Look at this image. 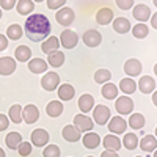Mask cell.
Wrapping results in <instances>:
<instances>
[{"mask_svg": "<svg viewBox=\"0 0 157 157\" xmlns=\"http://www.w3.org/2000/svg\"><path fill=\"white\" fill-rule=\"evenodd\" d=\"M50 30H52L50 21L41 13L32 14L25 21V36L33 43L47 39V36L50 35Z\"/></svg>", "mask_w": 157, "mask_h": 157, "instance_id": "obj_1", "label": "cell"}, {"mask_svg": "<svg viewBox=\"0 0 157 157\" xmlns=\"http://www.w3.org/2000/svg\"><path fill=\"white\" fill-rule=\"evenodd\" d=\"M55 19H57V22L60 25H63V27H69V25L74 22V19H75V13L69 6H63V8H60L57 11Z\"/></svg>", "mask_w": 157, "mask_h": 157, "instance_id": "obj_2", "label": "cell"}, {"mask_svg": "<svg viewBox=\"0 0 157 157\" xmlns=\"http://www.w3.org/2000/svg\"><path fill=\"white\" fill-rule=\"evenodd\" d=\"M110 109L107 105H96L94 110H93V121L98 123L99 126H105L109 121H110Z\"/></svg>", "mask_w": 157, "mask_h": 157, "instance_id": "obj_3", "label": "cell"}, {"mask_svg": "<svg viewBox=\"0 0 157 157\" xmlns=\"http://www.w3.org/2000/svg\"><path fill=\"white\" fill-rule=\"evenodd\" d=\"M115 109H116V112L120 115H129V113H132V110H134V101L130 99L127 94L120 96V98H116Z\"/></svg>", "mask_w": 157, "mask_h": 157, "instance_id": "obj_4", "label": "cell"}, {"mask_svg": "<svg viewBox=\"0 0 157 157\" xmlns=\"http://www.w3.org/2000/svg\"><path fill=\"white\" fill-rule=\"evenodd\" d=\"M74 126L80 130V132H91V129L94 127V121L85 113H78L74 116Z\"/></svg>", "mask_w": 157, "mask_h": 157, "instance_id": "obj_5", "label": "cell"}, {"mask_svg": "<svg viewBox=\"0 0 157 157\" xmlns=\"http://www.w3.org/2000/svg\"><path fill=\"white\" fill-rule=\"evenodd\" d=\"M78 43V36L75 32L66 29V30H63L61 35H60V44L64 47V49H74Z\"/></svg>", "mask_w": 157, "mask_h": 157, "instance_id": "obj_6", "label": "cell"}, {"mask_svg": "<svg viewBox=\"0 0 157 157\" xmlns=\"http://www.w3.org/2000/svg\"><path fill=\"white\" fill-rule=\"evenodd\" d=\"M41 86L46 91H54L60 86V75L57 72H46L41 78Z\"/></svg>", "mask_w": 157, "mask_h": 157, "instance_id": "obj_7", "label": "cell"}, {"mask_svg": "<svg viewBox=\"0 0 157 157\" xmlns=\"http://www.w3.org/2000/svg\"><path fill=\"white\" fill-rule=\"evenodd\" d=\"M49 132L47 130H44V129H35L33 132H32V135H30V141L33 143V145L36 146V148H43V146H46L47 143H49Z\"/></svg>", "mask_w": 157, "mask_h": 157, "instance_id": "obj_8", "label": "cell"}, {"mask_svg": "<svg viewBox=\"0 0 157 157\" xmlns=\"http://www.w3.org/2000/svg\"><path fill=\"white\" fill-rule=\"evenodd\" d=\"M39 118V110L35 104H27L22 109V120L25 121V124H33L38 121Z\"/></svg>", "mask_w": 157, "mask_h": 157, "instance_id": "obj_9", "label": "cell"}, {"mask_svg": "<svg viewBox=\"0 0 157 157\" xmlns=\"http://www.w3.org/2000/svg\"><path fill=\"white\" fill-rule=\"evenodd\" d=\"M109 124V130L112 134L118 135V134H126V129H127V123L123 116H113L112 120L107 123Z\"/></svg>", "mask_w": 157, "mask_h": 157, "instance_id": "obj_10", "label": "cell"}, {"mask_svg": "<svg viewBox=\"0 0 157 157\" xmlns=\"http://www.w3.org/2000/svg\"><path fill=\"white\" fill-rule=\"evenodd\" d=\"M132 16H134L138 22L145 24L146 21H149V19H151V8H149L148 5L138 3V5H137V6H134V10H132Z\"/></svg>", "mask_w": 157, "mask_h": 157, "instance_id": "obj_11", "label": "cell"}, {"mask_svg": "<svg viewBox=\"0 0 157 157\" xmlns=\"http://www.w3.org/2000/svg\"><path fill=\"white\" fill-rule=\"evenodd\" d=\"M82 39H83L86 47H98L102 43V35L98 30H88V32L83 33Z\"/></svg>", "mask_w": 157, "mask_h": 157, "instance_id": "obj_12", "label": "cell"}, {"mask_svg": "<svg viewBox=\"0 0 157 157\" xmlns=\"http://www.w3.org/2000/svg\"><path fill=\"white\" fill-rule=\"evenodd\" d=\"M16 60L11 57H2L0 58V75H11L16 71Z\"/></svg>", "mask_w": 157, "mask_h": 157, "instance_id": "obj_13", "label": "cell"}, {"mask_svg": "<svg viewBox=\"0 0 157 157\" xmlns=\"http://www.w3.org/2000/svg\"><path fill=\"white\" fill-rule=\"evenodd\" d=\"M141 63H140V60H137V58H129L126 63H124V72L129 75V77H137V75H140V72H141Z\"/></svg>", "mask_w": 157, "mask_h": 157, "instance_id": "obj_14", "label": "cell"}, {"mask_svg": "<svg viewBox=\"0 0 157 157\" xmlns=\"http://www.w3.org/2000/svg\"><path fill=\"white\" fill-rule=\"evenodd\" d=\"M61 135H63V138L66 140V141H69V143H75V141L80 140V130H78L75 126H72V124H68V126H64V127H63Z\"/></svg>", "mask_w": 157, "mask_h": 157, "instance_id": "obj_15", "label": "cell"}, {"mask_svg": "<svg viewBox=\"0 0 157 157\" xmlns=\"http://www.w3.org/2000/svg\"><path fill=\"white\" fill-rule=\"evenodd\" d=\"M138 90L141 91L143 94H151L152 91L155 90V80L151 75H143L138 80Z\"/></svg>", "mask_w": 157, "mask_h": 157, "instance_id": "obj_16", "label": "cell"}, {"mask_svg": "<svg viewBox=\"0 0 157 157\" xmlns=\"http://www.w3.org/2000/svg\"><path fill=\"white\" fill-rule=\"evenodd\" d=\"M113 11L110 8H101L98 13H96V22L99 25H109L112 21H113Z\"/></svg>", "mask_w": 157, "mask_h": 157, "instance_id": "obj_17", "label": "cell"}, {"mask_svg": "<svg viewBox=\"0 0 157 157\" xmlns=\"http://www.w3.org/2000/svg\"><path fill=\"white\" fill-rule=\"evenodd\" d=\"M78 109L82 113H88L94 109V98L91 94H82L78 98Z\"/></svg>", "mask_w": 157, "mask_h": 157, "instance_id": "obj_18", "label": "cell"}, {"mask_svg": "<svg viewBox=\"0 0 157 157\" xmlns=\"http://www.w3.org/2000/svg\"><path fill=\"white\" fill-rule=\"evenodd\" d=\"M63 110H64V105L60 101H50L46 105V113L50 118H58L63 113Z\"/></svg>", "mask_w": 157, "mask_h": 157, "instance_id": "obj_19", "label": "cell"}, {"mask_svg": "<svg viewBox=\"0 0 157 157\" xmlns=\"http://www.w3.org/2000/svg\"><path fill=\"white\" fill-rule=\"evenodd\" d=\"M140 149L145 152H154L157 149V138L154 135H145L140 141Z\"/></svg>", "mask_w": 157, "mask_h": 157, "instance_id": "obj_20", "label": "cell"}, {"mask_svg": "<svg viewBox=\"0 0 157 157\" xmlns=\"http://www.w3.org/2000/svg\"><path fill=\"white\" fill-rule=\"evenodd\" d=\"M130 29H132V25H130L129 19L126 17H116L113 19V30L120 35H126Z\"/></svg>", "mask_w": 157, "mask_h": 157, "instance_id": "obj_21", "label": "cell"}, {"mask_svg": "<svg viewBox=\"0 0 157 157\" xmlns=\"http://www.w3.org/2000/svg\"><path fill=\"white\" fill-rule=\"evenodd\" d=\"M102 145H104V148L105 149H110V151H118L121 148V140L118 138L115 134H109V135H105L104 137V141H102Z\"/></svg>", "mask_w": 157, "mask_h": 157, "instance_id": "obj_22", "label": "cell"}, {"mask_svg": "<svg viewBox=\"0 0 157 157\" xmlns=\"http://www.w3.org/2000/svg\"><path fill=\"white\" fill-rule=\"evenodd\" d=\"M29 69L33 74H43L47 71V61L43 58H33L29 61Z\"/></svg>", "mask_w": 157, "mask_h": 157, "instance_id": "obj_23", "label": "cell"}, {"mask_svg": "<svg viewBox=\"0 0 157 157\" xmlns=\"http://www.w3.org/2000/svg\"><path fill=\"white\" fill-rule=\"evenodd\" d=\"M75 96V90L71 83H63L58 86V98L60 101H71L72 98Z\"/></svg>", "mask_w": 157, "mask_h": 157, "instance_id": "obj_24", "label": "cell"}, {"mask_svg": "<svg viewBox=\"0 0 157 157\" xmlns=\"http://www.w3.org/2000/svg\"><path fill=\"white\" fill-rule=\"evenodd\" d=\"M58 47H60V39H58L57 36H50V38L44 39L43 44H41L43 52H44V54H47V55L50 54V52L58 50Z\"/></svg>", "mask_w": 157, "mask_h": 157, "instance_id": "obj_25", "label": "cell"}, {"mask_svg": "<svg viewBox=\"0 0 157 157\" xmlns=\"http://www.w3.org/2000/svg\"><path fill=\"white\" fill-rule=\"evenodd\" d=\"M63 63H64V54L60 50L50 52L47 55V64H50L52 68H60V66H63Z\"/></svg>", "mask_w": 157, "mask_h": 157, "instance_id": "obj_26", "label": "cell"}, {"mask_svg": "<svg viewBox=\"0 0 157 157\" xmlns=\"http://www.w3.org/2000/svg\"><path fill=\"white\" fill-rule=\"evenodd\" d=\"M83 145L88 149H96L101 145V137L96 132H86V135L83 137Z\"/></svg>", "mask_w": 157, "mask_h": 157, "instance_id": "obj_27", "label": "cell"}, {"mask_svg": "<svg viewBox=\"0 0 157 157\" xmlns=\"http://www.w3.org/2000/svg\"><path fill=\"white\" fill-rule=\"evenodd\" d=\"M30 58H32V50H30L29 46H19V47H16V50H14V60L25 63V61H30Z\"/></svg>", "mask_w": 157, "mask_h": 157, "instance_id": "obj_28", "label": "cell"}, {"mask_svg": "<svg viewBox=\"0 0 157 157\" xmlns=\"http://www.w3.org/2000/svg\"><path fill=\"white\" fill-rule=\"evenodd\" d=\"M22 105L21 104H14V105H11L10 110H8V116L10 120L14 123V124H21L24 120H22Z\"/></svg>", "mask_w": 157, "mask_h": 157, "instance_id": "obj_29", "label": "cell"}, {"mask_svg": "<svg viewBox=\"0 0 157 157\" xmlns=\"http://www.w3.org/2000/svg\"><path fill=\"white\" fill-rule=\"evenodd\" d=\"M101 93H102V96L105 98V99H116L120 91H118V86H116L115 83L107 82V83H104V85H102Z\"/></svg>", "mask_w": 157, "mask_h": 157, "instance_id": "obj_30", "label": "cell"}, {"mask_svg": "<svg viewBox=\"0 0 157 157\" xmlns=\"http://www.w3.org/2000/svg\"><path fill=\"white\" fill-rule=\"evenodd\" d=\"M145 116H143L141 113H132L129 116V121H127V126H130L134 130H140L143 129V126H145Z\"/></svg>", "mask_w": 157, "mask_h": 157, "instance_id": "obj_31", "label": "cell"}, {"mask_svg": "<svg viewBox=\"0 0 157 157\" xmlns=\"http://www.w3.org/2000/svg\"><path fill=\"white\" fill-rule=\"evenodd\" d=\"M16 10H17L19 14L27 16L35 10V3H33V0H19L16 3Z\"/></svg>", "mask_w": 157, "mask_h": 157, "instance_id": "obj_32", "label": "cell"}, {"mask_svg": "<svg viewBox=\"0 0 157 157\" xmlns=\"http://www.w3.org/2000/svg\"><path fill=\"white\" fill-rule=\"evenodd\" d=\"M22 141L24 140H22V135L19 132H10L6 135V138H5V143H6V146L10 149H17Z\"/></svg>", "mask_w": 157, "mask_h": 157, "instance_id": "obj_33", "label": "cell"}, {"mask_svg": "<svg viewBox=\"0 0 157 157\" xmlns=\"http://www.w3.org/2000/svg\"><path fill=\"white\" fill-rule=\"evenodd\" d=\"M24 35V29L21 27L19 24H11L10 27L6 29V38L8 39H13V41H17L21 39Z\"/></svg>", "mask_w": 157, "mask_h": 157, "instance_id": "obj_34", "label": "cell"}, {"mask_svg": "<svg viewBox=\"0 0 157 157\" xmlns=\"http://www.w3.org/2000/svg\"><path fill=\"white\" fill-rule=\"evenodd\" d=\"M123 145L127 151H134L137 146H138V137L134 134V132H127L124 134V138H123Z\"/></svg>", "mask_w": 157, "mask_h": 157, "instance_id": "obj_35", "label": "cell"}, {"mask_svg": "<svg viewBox=\"0 0 157 157\" xmlns=\"http://www.w3.org/2000/svg\"><path fill=\"white\" fill-rule=\"evenodd\" d=\"M120 90L124 94H132L137 90V83H135V80H132V78H123V80L120 82Z\"/></svg>", "mask_w": 157, "mask_h": 157, "instance_id": "obj_36", "label": "cell"}, {"mask_svg": "<svg viewBox=\"0 0 157 157\" xmlns=\"http://www.w3.org/2000/svg\"><path fill=\"white\" fill-rule=\"evenodd\" d=\"M130 30H132L134 38H137V39H143V38H146V36H148V33H149V29H148V25H146V24H137L135 27H132Z\"/></svg>", "mask_w": 157, "mask_h": 157, "instance_id": "obj_37", "label": "cell"}, {"mask_svg": "<svg viewBox=\"0 0 157 157\" xmlns=\"http://www.w3.org/2000/svg\"><path fill=\"white\" fill-rule=\"evenodd\" d=\"M110 78H112V72L109 71V69H98L96 72H94V80H96V83H107V82H110Z\"/></svg>", "mask_w": 157, "mask_h": 157, "instance_id": "obj_38", "label": "cell"}, {"mask_svg": "<svg viewBox=\"0 0 157 157\" xmlns=\"http://www.w3.org/2000/svg\"><path fill=\"white\" fill-rule=\"evenodd\" d=\"M60 148L57 145H46L44 151H43V155L44 157H60Z\"/></svg>", "mask_w": 157, "mask_h": 157, "instance_id": "obj_39", "label": "cell"}, {"mask_svg": "<svg viewBox=\"0 0 157 157\" xmlns=\"http://www.w3.org/2000/svg\"><path fill=\"white\" fill-rule=\"evenodd\" d=\"M17 152H19V155H22V157H29V155L32 154V143L22 141L21 145H19V148H17Z\"/></svg>", "mask_w": 157, "mask_h": 157, "instance_id": "obj_40", "label": "cell"}, {"mask_svg": "<svg viewBox=\"0 0 157 157\" xmlns=\"http://www.w3.org/2000/svg\"><path fill=\"white\" fill-rule=\"evenodd\" d=\"M115 2H116V6L123 11H127L134 6V0H115Z\"/></svg>", "mask_w": 157, "mask_h": 157, "instance_id": "obj_41", "label": "cell"}, {"mask_svg": "<svg viewBox=\"0 0 157 157\" xmlns=\"http://www.w3.org/2000/svg\"><path fill=\"white\" fill-rule=\"evenodd\" d=\"M66 3V0H47V8L49 10H60Z\"/></svg>", "mask_w": 157, "mask_h": 157, "instance_id": "obj_42", "label": "cell"}, {"mask_svg": "<svg viewBox=\"0 0 157 157\" xmlns=\"http://www.w3.org/2000/svg\"><path fill=\"white\" fill-rule=\"evenodd\" d=\"M17 0H0V8L2 10H13V6H16Z\"/></svg>", "mask_w": 157, "mask_h": 157, "instance_id": "obj_43", "label": "cell"}, {"mask_svg": "<svg viewBox=\"0 0 157 157\" xmlns=\"http://www.w3.org/2000/svg\"><path fill=\"white\" fill-rule=\"evenodd\" d=\"M8 124H10V118L5 116L3 113H0V132L5 129H8Z\"/></svg>", "mask_w": 157, "mask_h": 157, "instance_id": "obj_44", "label": "cell"}, {"mask_svg": "<svg viewBox=\"0 0 157 157\" xmlns=\"http://www.w3.org/2000/svg\"><path fill=\"white\" fill-rule=\"evenodd\" d=\"M8 47V38L5 36V35H2L0 33V52L2 50H5Z\"/></svg>", "mask_w": 157, "mask_h": 157, "instance_id": "obj_45", "label": "cell"}, {"mask_svg": "<svg viewBox=\"0 0 157 157\" xmlns=\"http://www.w3.org/2000/svg\"><path fill=\"white\" fill-rule=\"evenodd\" d=\"M101 157H120V154H118L116 151H110V149H105L102 154H101Z\"/></svg>", "mask_w": 157, "mask_h": 157, "instance_id": "obj_46", "label": "cell"}, {"mask_svg": "<svg viewBox=\"0 0 157 157\" xmlns=\"http://www.w3.org/2000/svg\"><path fill=\"white\" fill-rule=\"evenodd\" d=\"M151 25H152V29L157 30V13H154V14L151 16Z\"/></svg>", "mask_w": 157, "mask_h": 157, "instance_id": "obj_47", "label": "cell"}, {"mask_svg": "<svg viewBox=\"0 0 157 157\" xmlns=\"http://www.w3.org/2000/svg\"><path fill=\"white\" fill-rule=\"evenodd\" d=\"M152 102H154V105L157 107V91H152Z\"/></svg>", "mask_w": 157, "mask_h": 157, "instance_id": "obj_48", "label": "cell"}, {"mask_svg": "<svg viewBox=\"0 0 157 157\" xmlns=\"http://www.w3.org/2000/svg\"><path fill=\"white\" fill-rule=\"evenodd\" d=\"M0 157H6V155H5V151H3L2 148H0Z\"/></svg>", "mask_w": 157, "mask_h": 157, "instance_id": "obj_49", "label": "cell"}, {"mask_svg": "<svg viewBox=\"0 0 157 157\" xmlns=\"http://www.w3.org/2000/svg\"><path fill=\"white\" fill-rule=\"evenodd\" d=\"M154 74L157 75V63H155V66H154Z\"/></svg>", "mask_w": 157, "mask_h": 157, "instance_id": "obj_50", "label": "cell"}, {"mask_svg": "<svg viewBox=\"0 0 157 157\" xmlns=\"http://www.w3.org/2000/svg\"><path fill=\"white\" fill-rule=\"evenodd\" d=\"M152 155H154V157H157V149L154 151V154H152Z\"/></svg>", "mask_w": 157, "mask_h": 157, "instance_id": "obj_51", "label": "cell"}, {"mask_svg": "<svg viewBox=\"0 0 157 157\" xmlns=\"http://www.w3.org/2000/svg\"><path fill=\"white\" fill-rule=\"evenodd\" d=\"M33 2H38L39 3V2H44V0H33Z\"/></svg>", "mask_w": 157, "mask_h": 157, "instance_id": "obj_52", "label": "cell"}, {"mask_svg": "<svg viewBox=\"0 0 157 157\" xmlns=\"http://www.w3.org/2000/svg\"><path fill=\"white\" fill-rule=\"evenodd\" d=\"M152 3H154V5L157 6V0H152Z\"/></svg>", "mask_w": 157, "mask_h": 157, "instance_id": "obj_53", "label": "cell"}, {"mask_svg": "<svg viewBox=\"0 0 157 157\" xmlns=\"http://www.w3.org/2000/svg\"><path fill=\"white\" fill-rule=\"evenodd\" d=\"M2 16H3V14H2V10H0V19H2Z\"/></svg>", "mask_w": 157, "mask_h": 157, "instance_id": "obj_54", "label": "cell"}, {"mask_svg": "<svg viewBox=\"0 0 157 157\" xmlns=\"http://www.w3.org/2000/svg\"><path fill=\"white\" fill-rule=\"evenodd\" d=\"M155 138H157V127H155Z\"/></svg>", "mask_w": 157, "mask_h": 157, "instance_id": "obj_55", "label": "cell"}, {"mask_svg": "<svg viewBox=\"0 0 157 157\" xmlns=\"http://www.w3.org/2000/svg\"><path fill=\"white\" fill-rule=\"evenodd\" d=\"M88 157H93V155H88Z\"/></svg>", "mask_w": 157, "mask_h": 157, "instance_id": "obj_56", "label": "cell"}, {"mask_svg": "<svg viewBox=\"0 0 157 157\" xmlns=\"http://www.w3.org/2000/svg\"><path fill=\"white\" fill-rule=\"evenodd\" d=\"M137 157H140V155H137Z\"/></svg>", "mask_w": 157, "mask_h": 157, "instance_id": "obj_57", "label": "cell"}]
</instances>
